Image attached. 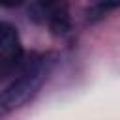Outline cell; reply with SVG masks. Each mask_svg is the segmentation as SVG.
Masks as SVG:
<instances>
[{
    "label": "cell",
    "mask_w": 120,
    "mask_h": 120,
    "mask_svg": "<svg viewBox=\"0 0 120 120\" xmlns=\"http://www.w3.org/2000/svg\"><path fill=\"white\" fill-rule=\"evenodd\" d=\"M49 69H51V62L47 58H39V60L28 64L0 92V112L13 111V109L21 107L30 96H34L36 90L41 86V82L47 79Z\"/></svg>",
    "instance_id": "1"
},
{
    "label": "cell",
    "mask_w": 120,
    "mask_h": 120,
    "mask_svg": "<svg viewBox=\"0 0 120 120\" xmlns=\"http://www.w3.org/2000/svg\"><path fill=\"white\" fill-rule=\"evenodd\" d=\"M19 56H21V41L17 30L8 22H0V58L11 62L17 60Z\"/></svg>",
    "instance_id": "2"
},
{
    "label": "cell",
    "mask_w": 120,
    "mask_h": 120,
    "mask_svg": "<svg viewBox=\"0 0 120 120\" xmlns=\"http://www.w3.org/2000/svg\"><path fill=\"white\" fill-rule=\"evenodd\" d=\"M116 6H120V0H105V2H99V4L92 9V19L105 15L109 9H112V8H116Z\"/></svg>",
    "instance_id": "3"
},
{
    "label": "cell",
    "mask_w": 120,
    "mask_h": 120,
    "mask_svg": "<svg viewBox=\"0 0 120 120\" xmlns=\"http://www.w3.org/2000/svg\"><path fill=\"white\" fill-rule=\"evenodd\" d=\"M21 4H22V0H0V6L2 8H17Z\"/></svg>",
    "instance_id": "4"
}]
</instances>
